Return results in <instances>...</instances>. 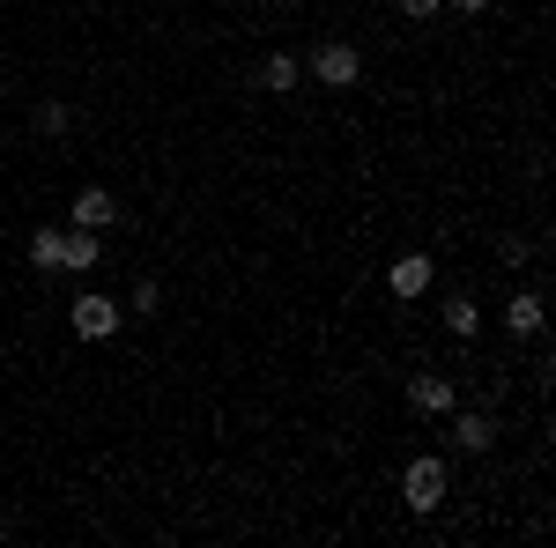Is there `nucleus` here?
<instances>
[{
  "label": "nucleus",
  "mask_w": 556,
  "mask_h": 548,
  "mask_svg": "<svg viewBox=\"0 0 556 548\" xmlns=\"http://www.w3.org/2000/svg\"><path fill=\"white\" fill-rule=\"evenodd\" d=\"M401 497H408V511H438L445 497H453V474H445V460H408V474H401Z\"/></svg>",
  "instance_id": "1"
},
{
  "label": "nucleus",
  "mask_w": 556,
  "mask_h": 548,
  "mask_svg": "<svg viewBox=\"0 0 556 548\" xmlns=\"http://www.w3.org/2000/svg\"><path fill=\"white\" fill-rule=\"evenodd\" d=\"M67 319H75V334H83V341H112V334H119V304H112V296H75Z\"/></svg>",
  "instance_id": "2"
},
{
  "label": "nucleus",
  "mask_w": 556,
  "mask_h": 548,
  "mask_svg": "<svg viewBox=\"0 0 556 548\" xmlns=\"http://www.w3.org/2000/svg\"><path fill=\"white\" fill-rule=\"evenodd\" d=\"M312 75L327 89H349L356 75H364V60H356V44H319V60H312Z\"/></svg>",
  "instance_id": "3"
},
{
  "label": "nucleus",
  "mask_w": 556,
  "mask_h": 548,
  "mask_svg": "<svg viewBox=\"0 0 556 548\" xmlns=\"http://www.w3.org/2000/svg\"><path fill=\"white\" fill-rule=\"evenodd\" d=\"M408 400H416L424 416H453V379H438V371H424V379H408Z\"/></svg>",
  "instance_id": "4"
},
{
  "label": "nucleus",
  "mask_w": 556,
  "mask_h": 548,
  "mask_svg": "<svg viewBox=\"0 0 556 548\" xmlns=\"http://www.w3.org/2000/svg\"><path fill=\"white\" fill-rule=\"evenodd\" d=\"M386 282H393V296H401V304H408V296H424V290H430V259H424V253L393 259V275H386Z\"/></svg>",
  "instance_id": "5"
},
{
  "label": "nucleus",
  "mask_w": 556,
  "mask_h": 548,
  "mask_svg": "<svg viewBox=\"0 0 556 548\" xmlns=\"http://www.w3.org/2000/svg\"><path fill=\"white\" fill-rule=\"evenodd\" d=\"M112 215H119V201H112V193H104V186H89L83 201H75V230H104V222H112Z\"/></svg>",
  "instance_id": "6"
},
{
  "label": "nucleus",
  "mask_w": 556,
  "mask_h": 548,
  "mask_svg": "<svg viewBox=\"0 0 556 548\" xmlns=\"http://www.w3.org/2000/svg\"><path fill=\"white\" fill-rule=\"evenodd\" d=\"M60 267H97V230H60Z\"/></svg>",
  "instance_id": "7"
},
{
  "label": "nucleus",
  "mask_w": 556,
  "mask_h": 548,
  "mask_svg": "<svg viewBox=\"0 0 556 548\" xmlns=\"http://www.w3.org/2000/svg\"><path fill=\"white\" fill-rule=\"evenodd\" d=\"M513 334H542V296H513Z\"/></svg>",
  "instance_id": "8"
},
{
  "label": "nucleus",
  "mask_w": 556,
  "mask_h": 548,
  "mask_svg": "<svg viewBox=\"0 0 556 548\" xmlns=\"http://www.w3.org/2000/svg\"><path fill=\"white\" fill-rule=\"evenodd\" d=\"M260 82H267V89H298V60H290V52H275V60L260 67Z\"/></svg>",
  "instance_id": "9"
},
{
  "label": "nucleus",
  "mask_w": 556,
  "mask_h": 548,
  "mask_svg": "<svg viewBox=\"0 0 556 548\" xmlns=\"http://www.w3.org/2000/svg\"><path fill=\"white\" fill-rule=\"evenodd\" d=\"M490 437H497L490 416H460V445H468V453H490Z\"/></svg>",
  "instance_id": "10"
},
{
  "label": "nucleus",
  "mask_w": 556,
  "mask_h": 548,
  "mask_svg": "<svg viewBox=\"0 0 556 548\" xmlns=\"http://www.w3.org/2000/svg\"><path fill=\"white\" fill-rule=\"evenodd\" d=\"M445 327H453V334L468 341V334H475V327H482V311H475L468 296H453V311H445Z\"/></svg>",
  "instance_id": "11"
},
{
  "label": "nucleus",
  "mask_w": 556,
  "mask_h": 548,
  "mask_svg": "<svg viewBox=\"0 0 556 548\" xmlns=\"http://www.w3.org/2000/svg\"><path fill=\"white\" fill-rule=\"evenodd\" d=\"M30 259H38V267H60V230H38V238H30Z\"/></svg>",
  "instance_id": "12"
},
{
  "label": "nucleus",
  "mask_w": 556,
  "mask_h": 548,
  "mask_svg": "<svg viewBox=\"0 0 556 548\" xmlns=\"http://www.w3.org/2000/svg\"><path fill=\"white\" fill-rule=\"evenodd\" d=\"M38 133H67V104H38Z\"/></svg>",
  "instance_id": "13"
},
{
  "label": "nucleus",
  "mask_w": 556,
  "mask_h": 548,
  "mask_svg": "<svg viewBox=\"0 0 556 548\" xmlns=\"http://www.w3.org/2000/svg\"><path fill=\"white\" fill-rule=\"evenodd\" d=\"M438 8H445V0H401V15H408V23H430Z\"/></svg>",
  "instance_id": "14"
},
{
  "label": "nucleus",
  "mask_w": 556,
  "mask_h": 548,
  "mask_svg": "<svg viewBox=\"0 0 556 548\" xmlns=\"http://www.w3.org/2000/svg\"><path fill=\"white\" fill-rule=\"evenodd\" d=\"M453 8H460V15H482V8H490V0H453Z\"/></svg>",
  "instance_id": "15"
}]
</instances>
